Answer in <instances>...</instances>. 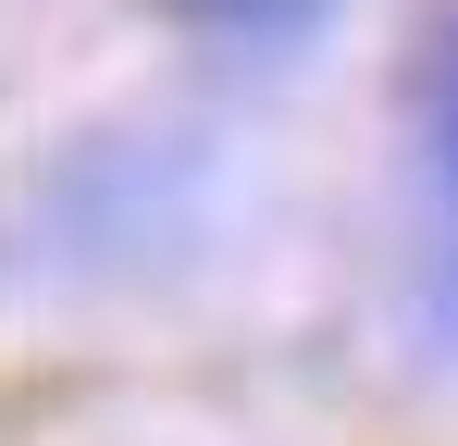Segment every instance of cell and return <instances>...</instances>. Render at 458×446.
Instances as JSON below:
<instances>
[{"mask_svg": "<svg viewBox=\"0 0 458 446\" xmlns=\"http://www.w3.org/2000/svg\"><path fill=\"white\" fill-rule=\"evenodd\" d=\"M421 335L458 360V13L421 63Z\"/></svg>", "mask_w": 458, "mask_h": 446, "instance_id": "cell-1", "label": "cell"}, {"mask_svg": "<svg viewBox=\"0 0 458 446\" xmlns=\"http://www.w3.org/2000/svg\"><path fill=\"white\" fill-rule=\"evenodd\" d=\"M174 13H199V25H224V38H298L322 0H174Z\"/></svg>", "mask_w": 458, "mask_h": 446, "instance_id": "cell-2", "label": "cell"}]
</instances>
